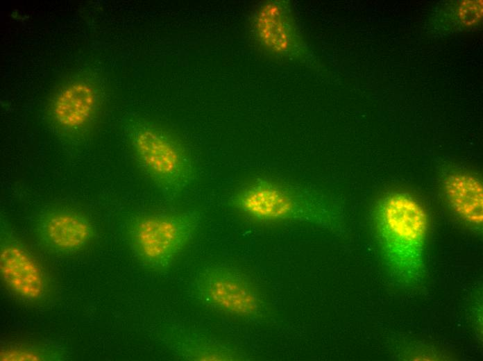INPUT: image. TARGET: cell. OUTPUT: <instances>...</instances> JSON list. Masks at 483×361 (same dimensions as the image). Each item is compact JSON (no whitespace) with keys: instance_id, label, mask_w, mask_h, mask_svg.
Wrapping results in <instances>:
<instances>
[{"instance_id":"12","label":"cell","mask_w":483,"mask_h":361,"mask_svg":"<svg viewBox=\"0 0 483 361\" xmlns=\"http://www.w3.org/2000/svg\"><path fill=\"white\" fill-rule=\"evenodd\" d=\"M1 360H40L41 355L35 352L28 350L12 349L1 353Z\"/></svg>"},{"instance_id":"11","label":"cell","mask_w":483,"mask_h":361,"mask_svg":"<svg viewBox=\"0 0 483 361\" xmlns=\"http://www.w3.org/2000/svg\"><path fill=\"white\" fill-rule=\"evenodd\" d=\"M482 1H463L457 8V17L465 27L477 25L482 19Z\"/></svg>"},{"instance_id":"7","label":"cell","mask_w":483,"mask_h":361,"mask_svg":"<svg viewBox=\"0 0 483 361\" xmlns=\"http://www.w3.org/2000/svg\"><path fill=\"white\" fill-rule=\"evenodd\" d=\"M1 276L8 288L28 301L40 299L46 291V280L40 266L22 248L7 244L0 253Z\"/></svg>"},{"instance_id":"3","label":"cell","mask_w":483,"mask_h":361,"mask_svg":"<svg viewBox=\"0 0 483 361\" xmlns=\"http://www.w3.org/2000/svg\"><path fill=\"white\" fill-rule=\"evenodd\" d=\"M198 219L192 214L176 213L142 216L131 225L133 249L151 267H169L194 236Z\"/></svg>"},{"instance_id":"9","label":"cell","mask_w":483,"mask_h":361,"mask_svg":"<svg viewBox=\"0 0 483 361\" xmlns=\"http://www.w3.org/2000/svg\"><path fill=\"white\" fill-rule=\"evenodd\" d=\"M443 190L453 210L467 222H482V186L480 180L469 174L450 172L443 180Z\"/></svg>"},{"instance_id":"6","label":"cell","mask_w":483,"mask_h":361,"mask_svg":"<svg viewBox=\"0 0 483 361\" xmlns=\"http://www.w3.org/2000/svg\"><path fill=\"white\" fill-rule=\"evenodd\" d=\"M253 28L257 40L269 52L289 56L298 49L296 24L285 3L271 1L263 4L255 14Z\"/></svg>"},{"instance_id":"1","label":"cell","mask_w":483,"mask_h":361,"mask_svg":"<svg viewBox=\"0 0 483 361\" xmlns=\"http://www.w3.org/2000/svg\"><path fill=\"white\" fill-rule=\"evenodd\" d=\"M375 219L380 242L397 274L408 279L419 275L428 226L421 205L407 194L392 192L378 203Z\"/></svg>"},{"instance_id":"4","label":"cell","mask_w":483,"mask_h":361,"mask_svg":"<svg viewBox=\"0 0 483 361\" xmlns=\"http://www.w3.org/2000/svg\"><path fill=\"white\" fill-rule=\"evenodd\" d=\"M195 287L203 302L229 313L251 316L260 308L259 298L251 283L228 269H204L197 276Z\"/></svg>"},{"instance_id":"5","label":"cell","mask_w":483,"mask_h":361,"mask_svg":"<svg viewBox=\"0 0 483 361\" xmlns=\"http://www.w3.org/2000/svg\"><path fill=\"white\" fill-rule=\"evenodd\" d=\"M300 197L287 187L259 179L240 188L233 201L239 210L253 219L275 221L297 214Z\"/></svg>"},{"instance_id":"2","label":"cell","mask_w":483,"mask_h":361,"mask_svg":"<svg viewBox=\"0 0 483 361\" xmlns=\"http://www.w3.org/2000/svg\"><path fill=\"white\" fill-rule=\"evenodd\" d=\"M132 144L144 170L166 192L183 191L194 179L196 169L182 144L171 134L149 126H138Z\"/></svg>"},{"instance_id":"10","label":"cell","mask_w":483,"mask_h":361,"mask_svg":"<svg viewBox=\"0 0 483 361\" xmlns=\"http://www.w3.org/2000/svg\"><path fill=\"white\" fill-rule=\"evenodd\" d=\"M96 102L95 92L90 85L74 83L56 97L53 105L55 119L65 128L80 127L90 119Z\"/></svg>"},{"instance_id":"8","label":"cell","mask_w":483,"mask_h":361,"mask_svg":"<svg viewBox=\"0 0 483 361\" xmlns=\"http://www.w3.org/2000/svg\"><path fill=\"white\" fill-rule=\"evenodd\" d=\"M41 227L47 244L59 251H72L83 246L92 233L91 224L85 217L68 210L47 215Z\"/></svg>"}]
</instances>
